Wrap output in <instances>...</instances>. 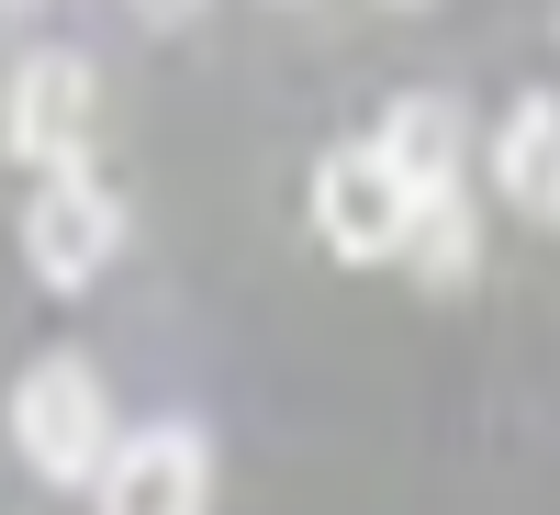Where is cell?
I'll use <instances>...</instances> for the list:
<instances>
[{
	"label": "cell",
	"instance_id": "obj_1",
	"mask_svg": "<svg viewBox=\"0 0 560 515\" xmlns=\"http://www.w3.org/2000/svg\"><path fill=\"white\" fill-rule=\"evenodd\" d=\"M12 448L45 482H102L113 471V403L90 382V359H34L12 382Z\"/></svg>",
	"mask_w": 560,
	"mask_h": 515
},
{
	"label": "cell",
	"instance_id": "obj_2",
	"mask_svg": "<svg viewBox=\"0 0 560 515\" xmlns=\"http://www.w3.org/2000/svg\"><path fill=\"white\" fill-rule=\"evenodd\" d=\"M415 179L393 168V147L370 134V147H337L314 168V236L337 247V258H404V236H415Z\"/></svg>",
	"mask_w": 560,
	"mask_h": 515
},
{
	"label": "cell",
	"instance_id": "obj_3",
	"mask_svg": "<svg viewBox=\"0 0 560 515\" xmlns=\"http://www.w3.org/2000/svg\"><path fill=\"white\" fill-rule=\"evenodd\" d=\"M113 247H124V202L102 191V179L57 168V179L23 202V258H34L45 292H90V280L113 269Z\"/></svg>",
	"mask_w": 560,
	"mask_h": 515
},
{
	"label": "cell",
	"instance_id": "obj_4",
	"mask_svg": "<svg viewBox=\"0 0 560 515\" xmlns=\"http://www.w3.org/2000/svg\"><path fill=\"white\" fill-rule=\"evenodd\" d=\"M90 113H102V79H90V57L45 45V57L12 68L0 134H12V157H34V168H79V157H90Z\"/></svg>",
	"mask_w": 560,
	"mask_h": 515
},
{
	"label": "cell",
	"instance_id": "obj_5",
	"mask_svg": "<svg viewBox=\"0 0 560 515\" xmlns=\"http://www.w3.org/2000/svg\"><path fill=\"white\" fill-rule=\"evenodd\" d=\"M202 493H213V459H202L191 426L124 437L113 471H102V515H202Z\"/></svg>",
	"mask_w": 560,
	"mask_h": 515
},
{
	"label": "cell",
	"instance_id": "obj_6",
	"mask_svg": "<svg viewBox=\"0 0 560 515\" xmlns=\"http://www.w3.org/2000/svg\"><path fill=\"white\" fill-rule=\"evenodd\" d=\"M382 147H393V168L415 179V191H459V102L448 90H404L393 124H382Z\"/></svg>",
	"mask_w": 560,
	"mask_h": 515
},
{
	"label": "cell",
	"instance_id": "obj_7",
	"mask_svg": "<svg viewBox=\"0 0 560 515\" xmlns=\"http://www.w3.org/2000/svg\"><path fill=\"white\" fill-rule=\"evenodd\" d=\"M493 168H504V191H516L527 213H549V224H560V113H549V102H516V113H504Z\"/></svg>",
	"mask_w": 560,
	"mask_h": 515
},
{
	"label": "cell",
	"instance_id": "obj_8",
	"mask_svg": "<svg viewBox=\"0 0 560 515\" xmlns=\"http://www.w3.org/2000/svg\"><path fill=\"white\" fill-rule=\"evenodd\" d=\"M404 258H415L427 292H459V280H471V202H459V191H427V202H415Z\"/></svg>",
	"mask_w": 560,
	"mask_h": 515
},
{
	"label": "cell",
	"instance_id": "obj_9",
	"mask_svg": "<svg viewBox=\"0 0 560 515\" xmlns=\"http://www.w3.org/2000/svg\"><path fill=\"white\" fill-rule=\"evenodd\" d=\"M135 12H158V23H191V12H202V0H135Z\"/></svg>",
	"mask_w": 560,
	"mask_h": 515
},
{
	"label": "cell",
	"instance_id": "obj_10",
	"mask_svg": "<svg viewBox=\"0 0 560 515\" xmlns=\"http://www.w3.org/2000/svg\"><path fill=\"white\" fill-rule=\"evenodd\" d=\"M0 12H23V0H0Z\"/></svg>",
	"mask_w": 560,
	"mask_h": 515
}]
</instances>
